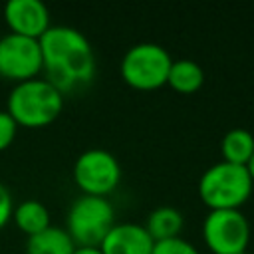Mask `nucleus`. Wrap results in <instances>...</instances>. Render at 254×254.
Returning <instances> with one entry per match:
<instances>
[{"mask_svg": "<svg viewBox=\"0 0 254 254\" xmlns=\"http://www.w3.org/2000/svg\"><path fill=\"white\" fill-rule=\"evenodd\" d=\"M113 224L115 210L107 196L81 194L71 202L65 216V230L75 246L99 248Z\"/></svg>", "mask_w": 254, "mask_h": 254, "instance_id": "4", "label": "nucleus"}, {"mask_svg": "<svg viewBox=\"0 0 254 254\" xmlns=\"http://www.w3.org/2000/svg\"><path fill=\"white\" fill-rule=\"evenodd\" d=\"M12 210H14L12 194H10L8 187L4 183H0V228L12 218Z\"/></svg>", "mask_w": 254, "mask_h": 254, "instance_id": "18", "label": "nucleus"}, {"mask_svg": "<svg viewBox=\"0 0 254 254\" xmlns=\"http://www.w3.org/2000/svg\"><path fill=\"white\" fill-rule=\"evenodd\" d=\"M155 240L143 224L115 222L103 238L99 250L103 254H153Z\"/></svg>", "mask_w": 254, "mask_h": 254, "instance_id": "10", "label": "nucleus"}, {"mask_svg": "<svg viewBox=\"0 0 254 254\" xmlns=\"http://www.w3.org/2000/svg\"><path fill=\"white\" fill-rule=\"evenodd\" d=\"M173 58L161 44L139 42L133 44L119 64L121 77L135 89H157L167 83Z\"/></svg>", "mask_w": 254, "mask_h": 254, "instance_id": "5", "label": "nucleus"}, {"mask_svg": "<svg viewBox=\"0 0 254 254\" xmlns=\"http://www.w3.org/2000/svg\"><path fill=\"white\" fill-rule=\"evenodd\" d=\"M167 83L175 91L192 93V91L200 89V85L204 83V71L194 60H189V58L173 60L169 75H167Z\"/></svg>", "mask_w": 254, "mask_h": 254, "instance_id": "15", "label": "nucleus"}, {"mask_svg": "<svg viewBox=\"0 0 254 254\" xmlns=\"http://www.w3.org/2000/svg\"><path fill=\"white\" fill-rule=\"evenodd\" d=\"M246 169H248V173H250V179H252V183H254V155L250 157V161H248Z\"/></svg>", "mask_w": 254, "mask_h": 254, "instance_id": "20", "label": "nucleus"}, {"mask_svg": "<svg viewBox=\"0 0 254 254\" xmlns=\"http://www.w3.org/2000/svg\"><path fill=\"white\" fill-rule=\"evenodd\" d=\"M40 42L46 79L62 93L77 91L95 75V56L89 40L71 26H50Z\"/></svg>", "mask_w": 254, "mask_h": 254, "instance_id": "1", "label": "nucleus"}, {"mask_svg": "<svg viewBox=\"0 0 254 254\" xmlns=\"http://www.w3.org/2000/svg\"><path fill=\"white\" fill-rule=\"evenodd\" d=\"M73 181L83 194L107 196L121 181V165L107 149H87L73 161Z\"/></svg>", "mask_w": 254, "mask_h": 254, "instance_id": "7", "label": "nucleus"}, {"mask_svg": "<svg viewBox=\"0 0 254 254\" xmlns=\"http://www.w3.org/2000/svg\"><path fill=\"white\" fill-rule=\"evenodd\" d=\"M42 71L40 42L14 32L0 38V77L26 81Z\"/></svg>", "mask_w": 254, "mask_h": 254, "instance_id": "8", "label": "nucleus"}, {"mask_svg": "<svg viewBox=\"0 0 254 254\" xmlns=\"http://www.w3.org/2000/svg\"><path fill=\"white\" fill-rule=\"evenodd\" d=\"M252 179L246 167L218 161L198 179V196L210 208H240L252 194Z\"/></svg>", "mask_w": 254, "mask_h": 254, "instance_id": "3", "label": "nucleus"}, {"mask_svg": "<svg viewBox=\"0 0 254 254\" xmlns=\"http://www.w3.org/2000/svg\"><path fill=\"white\" fill-rule=\"evenodd\" d=\"M143 226L151 234V238L155 242H159V240L181 236V230L185 226V216L177 206L161 204L149 212Z\"/></svg>", "mask_w": 254, "mask_h": 254, "instance_id": "12", "label": "nucleus"}, {"mask_svg": "<svg viewBox=\"0 0 254 254\" xmlns=\"http://www.w3.org/2000/svg\"><path fill=\"white\" fill-rule=\"evenodd\" d=\"M73 254H103L99 248H89V246H77Z\"/></svg>", "mask_w": 254, "mask_h": 254, "instance_id": "19", "label": "nucleus"}, {"mask_svg": "<svg viewBox=\"0 0 254 254\" xmlns=\"http://www.w3.org/2000/svg\"><path fill=\"white\" fill-rule=\"evenodd\" d=\"M24 248L26 254H73L77 246L65 228L50 224L46 230L28 236Z\"/></svg>", "mask_w": 254, "mask_h": 254, "instance_id": "11", "label": "nucleus"}, {"mask_svg": "<svg viewBox=\"0 0 254 254\" xmlns=\"http://www.w3.org/2000/svg\"><path fill=\"white\" fill-rule=\"evenodd\" d=\"M220 153L222 161L246 167L250 157L254 155V135L244 127H234L226 131L220 141Z\"/></svg>", "mask_w": 254, "mask_h": 254, "instance_id": "14", "label": "nucleus"}, {"mask_svg": "<svg viewBox=\"0 0 254 254\" xmlns=\"http://www.w3.org/2000/svg\"><path fill=\"white\" fill-rule=\"evenodd\" d=\"M4 20L14 34L40 40L52 26L50 10L42 0H8L4 4Z\"/></svg>", "mask_w": 254, "mask_h": 254, "instance_id": "9", "label": "nucleus"}, {"mask_svg": "<svg viewBox=\"0 0 254 254\" xmlns=\"http://www.w3.org/2000/svg\"><path fill=\"white\" fill-rule=\"evenodd\" d=\"M153 254H200L192 242L175 236V238H167V240H159L153 246Z\"/></svg>", "mask_w": 254, "mask_h": 254, "instance_id": "16", "label": "nucleus"}, {"mask_svg": "<svg viewBox=\"0 0 254 254\" xmlns=\"http://www.w3.org/2000/svg\"><path fill=\"white\" fill-rule=\"evenodd\" d=\"M64 109V93L46 77L18 81L6 101V111L18 125L44 127L60 117Z\"/></svg>", "mask_w": 254, "mask_h": 254, "instance_id": "2", "label": "nucleus"}, {"mask_svg": "<svg viewBox=\"0 0 254 254\" xmlns=\"http://www.w3.org/2000/svg\"><path fill=\"white\" fill-rule=\"evenodd\" d=\"M202 238L214 254H246L250 222L240 208L208 210L202 222Z\"/></svg>", "mask_w": 254, "mask_h": 254, "instance_id": "6", "label": "nucleus"}, {"mask_svg": "<svg viewBox=\"0 0 254 254\" xmlns=\"http://www.w3.org/2000/svg\"><path fill=\"white\" fill-rule=\"evenodd\" d=\"M12 218H14L16 226L26 236L38 234L50 226V210L44 202H40L36 198H28V200L18 202L12 210Z\"/></svg>", "mask_w": 254, "mask_h": 254, "instance_id": "13", "label": "nucleus"}, {"mask_svg": "<svg viewBox=\"0 0 254 254\" xmlns=\"http://www.w3.org/2000/svg\"><path fill=\"white\" fill-rule=\"evenodd\" d=\"M16 129H18V123L14 121V117L6 109H0V151L10 147V143L16 137Z\"/></svg>", "mask_w": 254, "mask_h": 254, "instance_id": "17", "label": "nucleus"}]
</instances>
